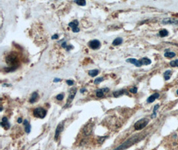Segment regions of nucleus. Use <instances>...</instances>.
Segmentation results:
<instances>
[{
    "instance_id": "9",
    "label": "nucleus",
    "mask_w": 178,
    "mask_h": 150,
    "mask_svg": "<svg viewBox=\"0 0 178 150\" xmlns=\"http://www.w3.org/2000/svg\"><path fill=\"white\" fill-rule=\"evenodd\" d=\"M1 126L5 128L6 130L10 129V124L8 122V120L6 118H3L2 120V122H1Z\"/></svg>"
},
{
    "instance_id": "29",
    "label": "nucleus",
    "mask_w": 178,
    "mask_h": 150,
    "mask_svg": "<svg viewBox=\"0 0 178 150\" xmlns=\"http://www.w3.org/2000/svg\"><path fill=\"white\" fill-rule=\"evenodd\" d=\"M63 97H64V96H63V94H59V95L57 96L56 99L57 100H59V101H61V100H63Z\"/></svg>"
},
{
    "instance_id": "4",
    "label": "nucleus",
    "mask_w": 178,
    "mask_h": 150,
    "mask_svg": "<svg viewBox=\"0 0 178 150\" xmlns=\"http://www.w3.org/2000/svg\"><path fill=\"white\" fill-rule=\"evenodd\" d=\"M47 114V111L42 108H37L33 110V115L36 118L44 119Z\"/></svg>"
},
{
    "instance_id": "20",
    "label": "nucleus",
    "mask_w": 178,
    "mask_h": 150,
    "mask_svg": "<svg viewBox=\"0 0 178 150\" xmlns=\"http://www.w3.org/2000/svg\"><path fill=\"white\" fill-rule=\"evenodd\" d=\"M79 25V22L78 20H74L73 21H71L69 24V26L71 27L72 29H74L75 28H78V25Z\"/></svg>"
},
{
    "instance_id": "1",
    "label": "nucleus",
    "mask_w": 178,
    "mask_h": 150,
    "mask_svg": "<svg viewBox=\"0 0 178 150\" xmlns=\"http://www.w3.org/2000/svg\"><path fill=\"white\" fill-rule=\"evenodd\" d=\"M6 61L7 64H9V65L11 66V67H15V68H17L16 65H18V63H19L18 58H17L15 55H13V54H10L8 55V56H7Z\"/></svg>"
},
{
    "instance_id": "31",
    "label": "nucleus",
    "mask_w": 178,
    "mask_h": 150,
    "mask_svg": "<svg viewBox=\"0 0 178 150\" xmlns=\"http://www.w3.org/2000/svg\"><path fill=\"white\" fill-rule=\"evenodd\" d=\"M66 83L68 85H73L74 82V81H72V80H67L66 81Z\"/></svg>"
},
{
    "instance_id": "8",
    "label": "nucleus",
    "mask_w": 178,
    "mask_h": 150,
    "mask_svg": "<svg viewBox=\"0 0 178 150\" xmlns=\"http://www.w3.org/2000/svg\"><path fill=\"white\" fill-rule=\"evenodd\" d=\"M126 62L134 64V65H135L136 67H141L142 66H143L141 60H138L135 58H129L126 60Z\"/></svg>"
},
{
    "instance_id": "24",
    "label": "nucleus",
    "mask_w": 178,
    "mask_h": 150,
    "mask_svg": "<svg viewBox=\"0 0 178 150\" xmlns=\"http://www.w3.org/2000/svg\"><path fill=\"white\" fill-rule=\"evenodd\" d=\"M96 96L98 97H102L104 96V92L102 89H99L96 92Z\"/></svg>"
},
{
    "instance_id": "14",
    "label": "nucleus",
    "mask_w": 178,
    "mask_h": 150,
    "mask_svg": "<svg viewBox=\"0 0 178 150\" xmlns=\"http://www.w3.org/2000/svg\"><path fill=\"white\" fill-rule=\"evenodd\" d=\"M38 96H39V95H38V93L37 92H33L32 93V95L31 96V98L29 99V102L31 103V104H33V103H35L37 100L38 99Z\"/></svg>"
},
{
    "instance_id": "33",
    "label": "nucleus",
    "mask_w": 178,
    "mask_h": 150,
    "mask_svg": "<svg viewBox=\"0 0 178 150\" xmlns=\"http://www.w3.org/2000/svg\"><path fill=\"white\" fill-rule=\"evenodd\" d=\"M57 38H58V35H57V34H55L54 36H52V39H53V40H56V39H57Z\"/></svg>"
},
{
    "instance_id": "38",
    "label": "nucleus",
    "mask_w": 178,
    "mask_h": 150,
    "mask_svg": "<svg viewBox=\"0 0 178 150\" xmlns=\"http://www.w3.org/2000/svg\"><path fill=\"white\" fill-rule=\"evenodd\" d=\"M177 95H178V90L177 91Z\"/></svg>"
},
{
    "instance_id": "36",
    "label": "nucleus",
    "mask_w": 178,
    "mask_h": 150,
    "mask_svg": "<svg viewBox=\"0 0 178 150\" xmlns=\"http://www.w3.org/2000/svg\"><path fill=\"white\" fill-rule=\"evenodd\" d=\"M18 123H22V119L21 118H18Z\"/></svg>"
},
{
    "instance_id": "11",
    "label": "nucleus",
    "mask_w": 178,
    "mask_h": 150,
    "mask_svg": "<svg viewBox=\"0 0 178 150\" xmlns=\"http://www.w3.org/2000/svg\"><path fill=\"white\" fill-rule=\"evenodd\" d=\"M163 24H178V20H176L174 19L167 18L163 20Z\"/></svg>"
},
{
    "instance_id": "28",
    "label": "nucleus",
    "mask_w": 178,
    "mask_h": 150,
    "mask_svg": "<svg viewBox=\"0 0 178 150\" xmlns=\"http://www.w3.org/2000/svg\"><path fill=\"white\" fill-rule=\"evenodd\" d=\"M129 92L132 93H136L138 92V88L136 87H134L129 89Z\"/></svg>"
},
{
    "instance_id": "26",
    "label": "nucleus",
    "mask_w": 178,
    "mask_h": 150,
    "mask_svg": "<svg viewBox=\"0 0 178 150\" xmlns=\"http://www.w3.org/2000/svg\"><path fill=\"white\" fill-rule=\"evenodd\" d=\"M159 108V105H156L155 107H154V111H153V114L151 115V118H154L156 116V111Z\"/></svg>"
},
{
    "instance_id": "17",
    "label": "nucleus",
    "mask_w": 178,
    "mask_h": 150,
    "mask_svg": "<svg viewBox=\"0 0 178 150\" xmlns=\"http://www.w3.org/2000/svg\"><path fill=\"white\" fill-rule=\"evenodd\" d=\"M172 71L171 70H167L166 72L164 73L163 76H164V79L165 80H169L171 78V74H172Z\"/></svg>"
},
{
    "instance_id": "18",
    "label": "nucleus",
    "mask_w": 178,
    "mask_h": 150,
    "mask_svg": "<svg viewBox=\"0 0 178 150\" xmlns=\"http://www.w3.org/2000/svg\"><path fill=\"white\" fill-rule=\"evenodd\" d=\"M122 42H123L122 38H121V37H117V38H116V39H115V40H113V43H112V44H113V45L116 46V45H120Z\"/></svg>"
},
{
    "instance_id": "37",
    "label": "nucleus",
    "mask_w": 178,
    "mask_h": 150,
    "mask_svg": "<svg viewBox=\"0 0 178 150\" xmlns=\"http://www.w3.org/2000/svg\"><path fill=\"white\" fill-rule=\"evenodd\" d=\"M86 89H85V88H83V89H81V91H80V92H81V93H83L84 92H86Z\"/></svg>"
},
{
    "instance_id": "25",
    "label": "nucleus",
    "mask_w": 178,
    "mask_h": 150,
    "mask_svg": "<svg viewBox=\"0 0 178 150\" xmlns=\"http://www.w3.org/2000/svg\"><path fill=\"white\" fill-rule=\"evenodd\" d=\"M169 64H170V66L172 67H178V59H176L170 62Z\"/></svg>"
},
{
    "instance_id": "34",
    "label": "nucleus",
    "mask_w": 178,
    "mask_h": 150,
    "mask_svg": "<svg viewBox=\"0 0 178 150\" xmlns=\"http://www.w3.org/2000/svg\"><path fill=\"white\" fill-rule=\"evenodd\" d=\"M61 81V79H58V78H56V79H54V80H53L54 82H56V83L59 82V81Z\"/></svg>"
},
{
    "instance_id": "12",
    "label": "nucleus",
    "mask_w": 178,
    "mask_h": 150,
    "mask_svg": "<svg viewBox=\"0 0 178 150\" xmlns=\"http://www.w3.org/2000/svg\"><path fill=\"white\" fill-rule=\"evenodd\" d=\"M93 130V124H88L86 126L84 129V134H86V135H90Z\"/></svg>"
},
{
    "instance_id": "30",
    "label": "nucleus",
    "mask_w": 178,
    "mask_h": 150,
    "mask_svg": "<svg viewBox=\"0 0 178 150\" xmlns=\"http://www.w3.org/2000/svg\"><path fill=\"white\" fill-rule=\"evenodd\" d=\"M107 138V137L105 136V137H103V138H101L100 139H98V142L99 144H102L104 142V141L105 140V139H106Z\"/></svg>"
},
{
    "instance_id": "27",
    "label": "nucleus",
    "mask_w": 178,
    "mask_h": 150,
    "mask_svg": "<svg viewBox=\"0 0 178 150\" xmlns=\"http://www.w3.org/2000/svg\"><path fill=\"white\" fill-rule=\"evenodd\" d=\"M104 81V78H97L95 81H94V83L95 84H100L101 82H102V81Z\"/></svg>"
},
{
    "instance_id": "15",
    "label": "nucleus",
    "mask_w": 178,
    "mask_h": 150,
    "mask_svg": "<svg viewBox=\"0 0 178 150\" xmlns=\"http://www.w3.org/2000/svg\"><path fill=\"white\" fill-rule=\"evenodd\" d=\"M125 93H127L125 89H121V90H119V91L114 92L113 93L114 97H117L123 95V94H125Z\"/></svg>"
},
{
    "instance_id": "21",
    "label": "nucleus",
    "mask_w": 178,
    "mask_h": 150,
    "mask_svg": "<svg viewBox=\"0 0 178 150\" xmlns=\"http://www.w3.org/2000/svg\"><path fill=\"white\" fill-rule=\"evenodd\" d=\"M99 74L98 70H90V71L88 72V74L91 77H95V76L97 75V74Z\"/></svg>"
},
{
    "instance_id": "7",
    "label": "nucleus",
    "mask_w": 178,
    "mask_h": 150,
    "mask_svg": "<svg viewBox=\"0 0 178 150\" xmlns=\"http://www.w3.org/2000/svg\"><path fill=\"white\" fill-rule=\"evenodd\" d=\"M63 127H64V125H63V123H60L57 126L56 130V134H55V137H54L55 140H57L58 139L59 135H60V134L63 130Z\"/></svg>"
},
{
    "instance_id": "16",
    "label": "nucleus",
    "mask_w": 178,
    "mask_h": 150,
    "mask_svg": "<svg viewBox=\"0 0 178 150\" xmlns=\"http://www.w3.org/2000/svg\"><path fill=\"white\" fill-rule=\"evenodd\" d=\"M141 62L142 63V65H146V66L150 65V64H151V59H150L149 58H142L141 59Z\"/></svg>"
},
{
    "instance_id": "3",
    "label": "nucleus",
    "mask_w": 178,
    "mask_h": 150,
    "mask_svg": "<svg viewBox=\"0 0 178 150\" xmlns=\"http://www.w3.org/2000/svg\"><path fill=\"white\" fill-rule=\"evenodd\" d=\"M148 122H149V120L146 118L139 119L135 123L134 128L135 129V130H141L147 125Z\"/></svg>"
},
{
    "instance_id": "2",
    "label": "nucleus",
    "mask_w": 178,
    "mask_h": 150,
    "mask_svg": "<svg viewBox=\"0 0 178 150\" xmlns=\"http://www.w3.org/2000/svg\"><path fill=\"white\" fill-rule=\"evenodd\" d=\"M138 140V138H137V137H134V138L128 139V141H125V143L121 144L120 146H119L118 148H117L114 150H124L126 148H128L129 146H130V145H133L135 142H136Z\"/></svg>"
},
{
    "instance_id": "35",
    "label": "nucleus",
    "mask_w": 178,
    "mask_h": 150,
    "mask_svg": "<svg viewBox=\"0 0 178 150\" xmlns=\"http://www.w3.org/2000/svg\"><path fill=\"white\" fill-rule=\"evenodd\" d=\"M102 91L104 92H108L109 89L108 88H104V89H102Z\"/></svg>"
},
{
    "instance_id": "6",
    "label": "nucleus",
    "mask_w": 178,
    "mask_h": 150,
    "mask_svg": "<svg viewBox=\"0 0 178 150\" xmlns=\"http://www.w3.org/2000/svg\"><path fill=\"white\" fill-rule=\"evenodd\" d=\"M89 46L92 49H98L101 46V43L99 40H94L89 43Z\"/></svg>"
},
{
    "instance_id": "19",
    "label": "nucleus",
    "mask_w": 178,
    "mask_h": 150,
    "mask_svg": "<svg viewBox=\"0 0 178 150\" xmlns=\"http://www.w3.org/2000/svg\"><path fill=\"white\" fill-rule=\"evenodd\" d=\"M176 55V53L174 52H172V51H167V52H166L164 54V56L166 57V58H174Z\"/></svg>"
},
{
    "instance_id": "13",
    "label": "nucleus",
    "mask_w": 178,
    "mask_h": 150,
    "mask_svg": "<svg viewBox=\"0 0 178 150\" xmlns=\"http://www.w3.org/2000/svg\"><path fill=\"white\" fill-rule=\"evenodd\" d=\"M23 125L25 126V132H26L27 134H29L31 131V126H30V124L29 123L27 119H25L23 121Z\"/></svg>"
},
{
    "instance_id": "23",
    "label": "nucleus",
    "mask_w": 178,
    "mask_h": 150,
    "mask_svg": "<svg viewBox=\"0 0 178 150\" xmlns=\"http://www.w3.org/2000/svg\"><path fill=\"white\" fill-rule=\"evenodd\" d=\"M75 2L78 4V5L80 6H84L86 5V1H83V0H82V1H79V0H76L75 1Z\"/></svg>"
},
{
    "instance_id": "22",
    "label": "nucleus",
    "mask_w": 178,
    "mask_h": 150,
    "mask_svg": "<svg viewBox=\"0 0 178 150\" xmlns=\"http://www.w3.org/2000/svg\"><path fill=\"white\" fill-rule=\"evenodd\" d=\"M168 34H169V32L166 29H162L159 32V36L162 37L167 36Z\"/></svg>"
},
{
    "instance_id": "5",
    "label": "nucleus",
    "mask_w": 178,
    "mask_h": 150,
    "mask_svg": "<svg viewBox=\"0 0 178 150\" xmlns=\"http://www.w3.org/2000/svg\"><path fill=\"white\" fill-rule=\"evenodd\" d=\"M76 92H77V89H76L75 88H72L71 89H70L69 96H68V98H67V104H66L65 107L68 106L71 104V101H73V100L74 99V97L75 96V94H76Z\"/></svg>"
},
{
    "instance_id": "10",
    "label": "nucleus",
    "mask_w": 178,
    "mask_h": 150,
    "mask_svg": "<svg viewBox=\"0 0 178 150\" xmlns=\"http://www.w3.org/2000/svg\"><path fill=\"white\" fill-rule=\"evenodd\" d=\"M159 97V94L158 93H155L153 94V95H151L149 97H148L147 100V101L148 103H152V102H154L156 99H158Z\"/></svg>"
},
{
    "instance_id": "32",
    "label": "nucleus",
    "mask_w": 178,
    "mask_h": 150,
    "mask_svg": "<svg viewBox=\"0 0 178 150\" xmlns=\"http://www.w3.org/2000/svg\"><path fill=\"white\" fill-rule=\"evenodd\" d=\"M79 28H74V29H72V31H73V32H74V33H78V32H79Z\"/></svg>"
}]
</instances>
